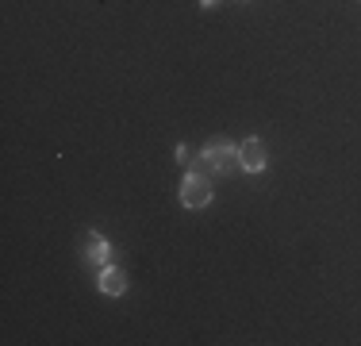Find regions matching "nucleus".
<instances>
[{
  "label": "nucleus",
  "instance_id": "f257e3e1",
  "mask_svg": "<svg viewBox=\"0 0 361 346\" xmlns=\"http://www.w3.org/2000/svg\"><path fill=\"white\" fill-rule=\"evenodd\" d=\"M180 204H185V208H208L212 204L208 173H200V169H188L185 173V185H180Z\"/></svg>",
  "mask_w": 361,
  "mask_h": 346
},
{
  "label": "nucleus",
  "instance_id": "f03ea898",
  "mask_svg": "<svg viewBox=\"0 0 361 346\" xmlns=\"http://www.w3.org/2000/svg\"><path fill=\"white\" fill-rule=\"evenodd\" d=\"M204 162H208L212 173H235L243 162H238V146L231 143H212L208 150H204Z\"/></svg>",
  "mask_w": 361,
  "mask_h": 346
},
{
  "label": "nucleus",
  "instance_id": "7ed1b4c3",
  "mask_svg": "<svg viewBox=\"0 0 361 346\" xmlns=\"http://www.w3.org/2000/svg\"><path fill=\"white\" fill-rule=\"evenodd\" d=\"M238 162H243L246 173H262L265 166H269V154H265L262 138H246V143L238 146Z\"/></svg>",
  "mask_w": 361,
  "mask_h": 346
},
{
  "label": "nucleus",
  "instance_id": "20e7f679",
  "mask_svg": "<svg viewBox=\"0 0 361 346\" xmlns=\"http://www.w3.org/2000/svg\"><path fill=\"white\" fill-rule=\"evenodd\" d=\"M81 254H85V262H92V266H108V242L100 231H85L81 235Z\"/></svg>",
  "mask_w": 361,
  "mask_h": 346
},
{
  "label": "nucleus",
  "instance_id": "39448f33",
  "mask_svg": "<svg viewBox=\"0 0 361 346\" xmlns=\"http://www.w3.org/2000/svg\"><path fill=\"white\" fill-rule=\"evenodd\" d=\"M97 285H100L104 297H119V292H127V277H123V270H116V266H104Z\"/></svg>",
  "mask_w": 361,
  "mask_h": 346
},
{
  "label": "nucleus",
  "instance_id": "423d86ee",
  "mask_svg": "<svg viewBox=\"0 0 361 346\" xmlns=\"http://www.w3.org/2000/svg\"><path fill=\"white\" fill-rule=\"evenodd\" d=\"M200 4H204V8H212V4H216V0H200Z\"/></svg>",
  "mask_w": 361,
  "mask_h": 346
}]
</instances>
